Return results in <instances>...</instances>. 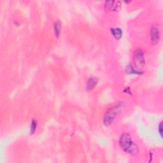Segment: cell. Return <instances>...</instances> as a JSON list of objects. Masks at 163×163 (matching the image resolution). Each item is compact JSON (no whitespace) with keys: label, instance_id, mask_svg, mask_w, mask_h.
I'll return each mask as SVG.
<instances>
[{"label":"cell","instance_id":"obj_12","mask_svg":"<svg viewBox=\"0 0 163 163\" xmlns=\"http://www.w3.org/2000/svg\"><path fill=\"white\" fill-rule=\"evenodd\" d=\"M158 130H159V133L160 135H161V136L162 137V122H160V124L159 125Z\"/></svg>","mask_w":163,"mask_h":163},{"label":"cell","instance_id":"obj_2","mask_svg":"<svg viewBox=\"0 0 163 163\" xmlns=\"http://www.w3.org/2000/svg\"><path fill=\"white\" fill-rule=\"evenodd\" d=\"M122 107V103H119L117 105L110 108L108 110L103 118V124L104 125L109 126L112 124V122L115 118V117L117 115L119 112L121 110Z\"/></svg>","mask_w":163,"mask_h":163},{"label":"cell","instance_id":"obj_5","mask_svg":"<svg viewBox=\"0 0 163 163\" xmlns=\"http://www.w3.org/2000/svg\"><path fill=\"white\" fill-rule=\"evenodd\" d=\"M98 82V79L96 77L93 76V77L89 78L87 80V84H86V89H87V91L93 90V89L96 87Z\"/></svg>","mask_w":163,"mask_h":163},{"label":"cell","instance_id":"obj_10","mask_svg":"<svg viewBox=\"0 0 163 163\" xmlns=\"http://www.w3.org/2000/svg\"><path fill=\"white\" fill-rule=\"evenodd\" d=\"M115 1H106L104 3V8H105V10H110V9H112L113 8V7L114 5Z\"/></svg>","mask_w":163,"mask_h":163},{"label":"cell","instance_id":"obj_6","mask_svg":"<svg viewBox=\"0 0 163 163\" xmlns=\"http://www.w3.org/2000/svg\"><path fill=\"white\" fill-rule=\"evenodd\" d=\"M111 33L116 40H120L122 36V31L119 27H113L111 29Z\"/></svg>","mask_w":163,"mask_h":163},{"label":"cell","instance_id":"obj_4","mask_svg":"<svg viewBox=\"0 0 163 163\" xmlns=\"http://www.w3.org/2000/svg\"><path fill=\"white\" fill-rule=\"evenodd\" d=\"M150 35L152 44L154 45L158 44L160 38V29L159 26L157 25L152 26L150 29Z\"/></svg>","mask_w":163,"mask_h":163},{"label":"cell","instance_id":"obj_9","mask_svg":"<svg viewBox=\"0 0 163 163\" xmlns=\"http://www.w3.org/2000/svg\"><path fill=\"white\" fill-rule=\"evenodd\" d=\"M36 128H37V121L35 119H32L31 124L30 126V134H33L35 133L36 130Z\"/></svg>","mask_w":163,"mask_h":163},{"label":"cell","instance_id":"obj_8","mask_svg":"<svg viewBox=\"0 0 163 163\" xmlns=\"http://www.w3.org/2000/svg\"><path fill=\"white\" fill-rule=\"evenodd\" d=\"M54 29L55 35H56V36H57V37H59L61 29V23L59 20H57L54 23Z\"/></svg>","mask_w":163,"mask_h":163},{"label":"cell","instance_id":"obj_3","mask_svg":"<svg viewBox=\"0 0 163 163\" xmlns=\"http://www.w3.org/2000/svg\"><path fill=\"white\" fill-rule=\"evenodd\" d=\"M133 61L134 66L138 70H141L143 68L145 61L144 52L141 49H137L134 51L133 55Z\"/></svg>","mask_w":163,"mask_h":163},{"label":"cell","instance_id":"obj_1","mask_svg":"<svg viewBox=\"0 0 163 163\" xmlns=\"http://www.w3.org/2000/svg\"><path fill=\"white\" fill-rule=\"evenodd\" d=\"M119 145L124 152L130 154L134 155L138 152V146L132 141L130 134L124 133L121 135L119 140Z\"/></svg>","mask_w":163,"mask_h":163},{"label":"cell","instance_id":"obj_7","mask_svg":"<svg viewBox=\"0 0 163 163\" xmlns=\"http://www.w3.org/2000/svg\"><path fill=\"white\" fill-rule=\"evenodd\" d=\"M125 71L126 73H128V74H131V75H141L142 74V72H140L134 68L133 66L131 65V64H129L125 68Z\"/></svg>","mask_w":163,"mask_h":163},{"label":"cell","instance_id":"obj_13","mask_svg":"<svg viewBox=\"0 0 163 163\" xmlns=\"http://www.w3.org/2000/svg\"><path fill=\"white\" fill-rule=\"evenodd\" d=\"M124 92H125V93H128L131 94V93H130V87H127V88H126V89H125V90H124Z\"/></svg>","mask_w":163,"mask_h":163},{"label":"cell","instance_id":"obj_11","mask_svg":"<svg viewBox=\"0 0 163 163\" xmlns=\"http://www.w3.org/2000/svg\"><path fill=\"white\" fill-rule=\"evenodd\" d=\"M121 8V3L120 1H118L116 5H114V8H113V10L114 11H119Z\"/></svg>","mask_w":163,"mask_h":163}]
</instances>
